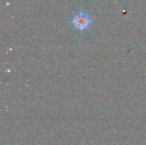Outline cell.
I'll return each mask as SVG.
<instances>
[{"label": "cell", "mask_w": 146, "mask_h": 145, "mask_svg": "<svg viewBox=\"0 0 146 145\" xmlns=\"http://www.w3.org/2000/svg\"><path fill=\"white\" fill-rule=\"evenodd\" d=\"M73 24L76 29L83 31L86 29L91 24V19L86 14L80 12L78 15H76L73 19Z\"/></svg>", "instance_id": "6da1fadb"}]
</instances>
